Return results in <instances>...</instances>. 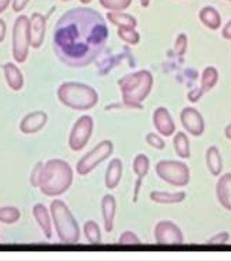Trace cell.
<instances>
[{
	"instance_id": "6da1fadb",
	"label": "cell",
	"mask_w": 231,
	"mask_h": 261,
	"mask_svg": "<svg viewBox=\"0 0 231 261\" xmlns=\"http://www.w3.org/2000/svg\"><path fill=\"white\" fill-rule=\"evenodd\" d=\"M108 38V28L97 11L76 8L66 12L53 30V50L61 63L81 68L101 54Z\"/></svg>"
},
{
	"instance_id": "7a4b0ae2",
	"label": "cell",
	"mask_w": 231,
	"mask_h": 261,
	"mask_svg": "<svg viewBox=\"0 0 231 261\" xmlns=\"http://www.w3.org/2000/svg\"><path fill=\"white\" fill-rule=\"evenodd\" d=\"M73 182V170L64 160L51 159L44 163L38 188L47 197H58L69 190Z\"/></svg>"
},
{
	"instance_id": "3957f363",
	"label": "cell",
	"mask_w": 231,
	"mask_h": 261,
	"mask_svg": "<svg viewBox=\"0 0 231 261\" xmlns=\"http://www.w3.org/2000/svg\"><path fill=\"white\" fill-rule=\"evenodd\" d=\"M50 213L59 241L64 244L78 243L81 236L80 226L69 206L64 201L55 199L50 204Z\"/></svg>"
},
{
	"instance_id": "277c9868",
	"label": "cell",
	"mask_w": 231,
	"mask_h": 261,
	"mask_svg": "<svg viewBox=\"0 0 231 261\" xmlns=\"http://www.w3.org/2000/svg\"><path fill=\"white\" fill-rule=\"evenodd\" d=\"M58 98L64 105L73 110L85 111L94 107L98 101L94 89L82 83L68 82L58 89Z\"/></svg>"
},
{
	"instance_id": "5b68a950",
	"label": "cell",
	"mask_w": 231,
	"mask_h": 261,
	"mask_svg": "<svg viewBox=\"0 0 231 261\" xmlns=\"http://www.w3.org/2000/svg\"><path fill=\"white\" fill-rule=\"evenodd\" d=\"M119 84L125 103L136 106L149 95L153 84V76L149 71L143 70L125 76Z\"/></svg>"
},
{
	"instance_id": "8992f818",
	"label": "cell",
	"mask_w": 231,
	"mask_h": 261,
	"mask_svg": "<svg viewBox=\"0 0 231 261\" xmlns=\"http://www.w3.org/2000/svg\"><path fill=\"white\" fill-rule=\"evenodd\" d=\"M158 177L175 187H186L190 181V168L180 161L163 160L155 166Z\"/></svg>"
},
{
	"instance_id": "52a82bcc",
	"label": "cell",
	"mask_w": 231,
	"mask_h": 261,
	"mask_svg": "<svg viewBox=\"0 0 231 261\" xmlns=\"http://www.w3.org/2000/svg\"><path fill=\"white\" fill-rule=\"evenodd\" d=\"M30 46V19L26 15H20L15 20L12 31V55L17 63L23 64L26 61Z\"/></svg>"
},
{
	"instance_id": "ba28073f",
	"label": "cell",
	"mask_w": 231,
	"mask_h": 261,
	"mask_svg": "<svg viewBox=\"0 0 231 261\" xmlns=\"http://www.w3.org/2000/svg\"><path fill=\"white\" fill-rule=\"evenodd\" d=\"M113 153V143L110 140L99 142L94 149L88 152L76 164V172L81 176H85L93 172L95 168L106 161Z\"/></svg>"
},
{
	"instance_id": "9c48e42d",
	"label": "cell",
	"mask_w": 231,
	"mask_h": 261,
	"mask_svg": "<svg viewBox=\"0 0 231 261\" xmlns=\"http://www.w3.org/2000/svg\"><path fill=\"white\" fill-rule=\"evenodd\" d=\"M94 121L90 116L80 117L74 124L70 136L69 147L74 152H79L86 147L92 135H93Z\"/></svg>"
},
{
	"instance_id": "30bf717a",
	"label": "cell",
	"mask_w": 231,
	"mask_h": 261,
	"mask_svg": "<svg viewBox=\"0 0 231 261\" xmlns=\"http://www.w3.org/2000/svg\"><path fill=\"white\" fill-rule=\"evenodd\" d=\"M155 241L159 245H181L183 234L179 226L171 221H160L154 229Z\"/></svg>"
},
{
	"instance_id": "8fae6325",
	"label": "cell",
	"mask_w": 231,
	"mask_h": 261,
	"mask_svg": "<svg viewBox=\"0 0 231 261\" xmlns=\"http://www.w3.org/2000/svg\"><path fill=\"white\" fill-rule=\"evenodd\" d=\"M181 122L189 134L194 137H199L204 134L205 122L196 110L186 109L181 113Z\"/></svg>"
},
{
	"instance_id": "7c38bea8",
	"label": "cell",
	"mask_w": 231,
	"mask_h": 261,
	"mask_svg": "<svg viewBox=\"0 0 231 261\" xmlns=\"http://www.w3.org/2000/svg\"><path fill=\"white\" fill-rule=\"evenodd\" d=\"M48 116L47 114L43 111H36L33 113L27 114L26 116L23 117L20 122V130L24 135H34L45 127L47 124Z\"/></svg>"
},
{
	"instance_id": "4fadbf2b",
	"label": "cell",
	"mask_w": 231,
	"mask_h": 261,
	"mask_svg": "<svg viewBox=\"0 0 231 261\" xmlns=\"http://www.w3.org/2000/svg\"><path fill=\"white\" fill-rule=\"evenodd\" d=\"M46 32V19L41 13H33L30 19L31 46L33 48H40L44 43Z\"/></svg>"
},
{
	"instance_id": "5bb4252c",
	"label": "cell",
	"mask_w": 231,
	"mask_h": 261,
	"mask_svg": "<svg viewBox=\"0 0 231 261\" xmlns=\"http://www.w3.org/2000/svg\"><path fill=\"white\" fill-rule=\"evenodd\" d=\"M151 162L149 156L144 154V153H140L137 154L133 160V171L136 175V181L134 186V196H133V202H136L138 193H140V188L142 186L143 179L148 176L150 172Z\"/></svg>"
},
{
	"instance_id": "9a60e30c",
	"label": "cell",
	"mask_w": 231,
	"mask_h": 261,
	"mask_svg": "<svg viewBox=\"0 0 231 261\" xmlns=\"http://www.w3.org/2000/svg\"><path fill=\"white\" fill-rule=\"evenodd\" d=\"M153 122L156 130L161 136L170 137L171 135H174L176 130L175 122L170 116V114L168 113L166 109L159 107V109L155 111L153 116Z\"/></svg>"
},
{
	"instance_id": "2e32d148",
	"label": "cell",
	"mask_w": 231,
	"mask_h": 261,
	"mask_svg": "<svg viewBox=\"0 0 231 261\" xmlns=\"http://www.w3.org/2000/svg\"><path fill=\"white\" fill-rule=\"evenodd\" d=\"M101 209L105 231L107 233H110L113 229L115 212H117V201H115V198L110 194L105 195L102 199Z\"/></svg>"
},
{
	"instance_id": "e0dca14e",
	"label": "cell",
	"mask_w": 231,
	"mask_h": 261,
	"mask_svg": "<svg viewBox=\"0 0 231 261\" xmlns=\"http://www.w3.org/2000/svg\"><path fill=\"white\" fill-rule=\"evenodd\" d=\"M33 216L37 224L40 225L43 234L47 240H50L52 237V228H51V219L49 210L46 208V205L43 203H37L32 209Z\"/></svg>"
},
{
	"instance_id": "ac0fdd59",
	"label": "cell",
	"mask_w": 231,
	"mask_h": 261,
	"mask_svg": "<svg viewBox=\"0 0 231 261\" xmlns=\"http://www.w3.org/2000/svg\"><path fill=\"white\" fill-rule=\"evenodd\" d=\"M123 164L120 159H112L107 166L105 174V186L107 189L112 190L117 188L122 177Z\"/></svg>"
},
{
	"instance_id": "d6986e66",
	"label": "cell",
	"mask_w": 231,
	"mask_h": 261,
	"mask_svg": "<svg viewBox=\"0 0 231 261\" xmlns=\"http://www.w3.org/2000/svg\"><path fill=\"white\" fill-rule=\"evenodd\" d=\"M216 196L219 203L231 211V173L222 175L216 185Z\"/></svg>"
},
{
	"instance_id": "ffe728a7",
	"label": "cell",
	"mask_w": 231,
	"mask_h": 261,
	"mask_svg": "<svg viewBox=\"0 0 231 261\" xmlns=\"http://www.w3.org/2000/svg\"><path fill=\"white\" fill-rule=\"evenodd\" d=\"M4 72L7 84L13 91H20L24 86V76L20 69L13 63H7L4 66Z\"/></svg>"
},
{
	"instance_id": "44dd1931",
	"label": "cell",
	"mask_w": 231,
	"mask_h": 261,
	"mask_svg": "<svg viewBox=\"0 0 231 261\" xmlns=\"http://www.w3.org/2000/svg\"><path fill=\"white\" fill-rule=\"evenodd\" d=\"M187 194L184 191L179 193H168V191H152L150 199L155 203L159 204H177L184 201Z\"/></svg>"
},
{
	"instance_id": "7402d4cb",
	"label": "cell",
	"mask_w": 231,
	"mask_h": 261,
	"mask_svg": "<svg viewBox=\"0 0 231 261\" xmlns=\"http://www.w3.org/2000/svg\"><path fill=\"white\" fill-rule=\"evenodd\" d=\"M206 165L213 176H218L222 172V158L217 147L212 145L206 151Z\"/></svg>"
},
{
	"instance_id": "603a6c76",
	"label": "cell",
	"mask_w": 231,
	"mask_h": 261,
	"mask_svg": "<svg viewBox=\"0 0 231 261\" xmlns=\"http://www.w3.org/2000/svg\"><path fill=\"white\" fill-rule=\"evenodd\" d=\"M174 148L176 154L181 159H190L191 156V149H190V141L188 136L180 132L177 134L174 138Z\"/></svg>"
},
{
	"instance_id": "cb8c5ba5",
	"label": "cell",
	"mask_w": 231,
	"mask_h": 261,
	"mask_svg": "<svg viewBox=\"0 0 231 261\" xmlns=\"http://www.w3.org/2000/svg\"><path fill=\"white\" fill-rule=\"evenodd\" d=\"M83 232L85 235V239L90 244L97 245L102 242V232L99 225L95 221H88L84 223Z\"/></svg>"
},
{
	"instance_id": "d4e9b609",
	"label": "cell",
	"mask_w": 231,
	"mask_h": 261,
	"mask_svg": "<svg viewBox=\"0 0 231 261\" xmlns=\"http://www.w3.org/2000/svg\"><path fill=\"white\" fill-rule=\"evenodd\" d=\"M21 212L13 205H8L0 208V222L5 224H14L20 220Z\"/></svg>"
},
{
	"instance_id": "484cf974",
	"label": "cell",
	"mask_w": 231,
	"mask_h": 261,
	"mask_svg": "<svg viewBox=\"0 0 231 261\" xmlns=\"http://www.w3.org/2000/svg\"><path fill=\"white\" fill-rule=\"evenodd\" d=\"M201 19L204 24L212 30H217L220 27V15L213 8H206L205 10H203L201 13Z\"/></svg>"
},
{
	"instance_id": "4316f807",
	"label": "cell",
	"mask_w": 231,
	"mask_h": 261,
	"mask_svg": "<svg viewBox=\"0 0 231 261\" xmlns=\"http://www.w3.org/2000/svg\"><path fill=\"white\" fill-rule=\"evenodd\" d=\"M108 19L113 23V24L118 25L120 28L126 29H134L136 25V21L134 18L128 14H120V13H109Z\"/></svg>"
},
{
	"instance_id": "83f0119b",
	"label": "cell",
	"mask_w": 231,
	"mask_h": 261,
	"mask_svg": "<svg viewBox=\"0 0 231 261\" xmlns=\"http://www.w3.org/2000/svg\"><path fill=\"white\" fill-rule=\"evenodd\" d=\"M217 79H218V73L216 69L213 67L206 68L203 73V79H202V92L211 90L215 84H216Z\"/></svg>"
},
{
	"instance_id": "f1b7e54d",
	"label": "cell",
	"mask_w": 231,
	"mask_h": 261,
	"mask_svg": "<svg viewBox=\"0 0 231 261\" xmlns=\"http://www.w3.org/2000/svg\"><path fill=\"white\" fill-rule=\"evenodd\" d=\"M145 141L150 145V147L156 149V150H164L166 148L165 140L160 136L154 134V133H150L146 135Z\"/></svg>"
},
{
	"instance_id": "f546056e",
	"label": "cell",
	"mask_w": 231,
	"mask_h": 261,
	"mask_svg": "<svg viewBox=\"0 0 231 261\" xmlns=\"http://www.w3.org/2000/svg\"><path fill=\"white\" fill-rule=\"evenodd\" d=\"M119 36L122 38L123 41H126L130 44H136L140 41V36L135 32L133 29H126V28H120L118 31Z\"/></svg>"
},
{
	"instance_id": "4dcf8cb0",
	"label": "cell",
	"mask_w": 231,
	"mask_h": 261,
	"mask_svg": "<svg viewBox=\"0 0 231 261\" xmlns=\"http://www.w3.org/2000/svg\"><path fill=\"white\" fill-rule=\"evenodd\" d=\"M101 4L110 10H123L131 4V0H101Z\"/></svg>"
},
{
	"instance_id": "1f68e13d",
	"label": "cell",
	"mask_w": 231,
	"mask_h": 261,
	"mask_svg": "<svg viewBox=\"0 0 231 261\" xmlns=\"http://www.w3.org/2000/svg\"><path fill=\"white\" fill-rule=\"evenodd\" d=\"M118 243L120 245H138L141 244V241L135 233L131 231H126L120 235Z\"/></svg>"
},
{
	"instance_id": "d6a6232c",
	"label": "cell",
	"mask_w": 231,
	"mask_h": 261,
	"mask_svg": "<svg viewBox=\"0 0 231 261\" xmlns=\"http://www.w3.org/2000/svg\"><path fill=\"white\" fill-rule=\"evenodd\" d=\"M43 166H44L43 162L36 163L34 168L32 170V173H31L30 182H31V185H32V187H34V188H38V181H40Z\"/></svg>"
},
{
	"instance_id": "836d02e7",
	"label": "cell",
	"mask_w": 231,
	"mask_h": 261,
	"mask_svg": "<svg viewBox=\"0 0 231 261\" xmlns=\"http://www.w3.org/2000/svg\"><path fill=\"white\" fill-rule=\"evenodd\" d=\"M230 239V234L228 232H220L216 235H214L212 239L209 241V244L211 245H224L226 244Z\"/></svg>"
},
{
	"instance_id": "e575fe53",
	"label": "cell",
	"mask_w": 231,
	"mask_h": 261,
	"mask_svg": "<svg viewBox=\"0 0 231 261\" xmlns=\"http://www.w3.org/2000/svg\"><path fill=\"white\" fill-rule=\"evenodd\" d=\"M30 0H13L12 2V9L14 12H21L24 10V8L28 4Z\"/></svg>"
},
{
	"instance_id": "d590c367",
	"label": "cell",
	"mask_w": 231,
	"mask_h": 261,
	"mask_svg": "<svg viewBox=\"0 0 231 261\" xmlns=\"http://www.w3.org/2000/svg\"><path fill=\"white\" fill-rule=\"evenodd\" d=\"M6 34H7V24L3 19H0V43H3L5 41Z\"/></svg>"
},
{
	"instance_id": "8d00e7d4",
	"label": "cell",
	"mask_w": 231,
	"mask_h": 261,
	"mask_svg": "<svg viewBox=\"0 0 231 261\" xmlns=\"http://www.w3.org/2000/svg\"><path fill=\"white\" fill-rule=\"evenodd\" d=\"M177 47H178V51L179 54H183V51L186 50V37L184 36H180L178 38V43H177Z\"/></svg>"
},
{
	"instance_id": "74e56055",
	"label": "cell",
	"mask_w": 231,
	"mask_h": 261,
	"mask_svg": "<svg viewBox=\"0 0 231 261\" xmlns=\"http://www.w3.org/2000/svg\"><path fill=\"white\" fill-rule=\"evenodd\" d=\"M222 36L227 38V40H231V21L227 23V25L222 30Z\"/></svg>"
},
{
	"instance_id": "f35d334b",
	"label": "cell",
	"mask_w": 231,
	"mask_h": 261,
	"mask_svg": "<svg viewBox=\"0 0 231 261\" xmlns=\"http://www.w3.org/2000/svg\"><path fill=\"white\" fill-rule=\"evenodd\" d=\"M11 0H0V14L7 10V8L9 7Z\"/></svg>"
},
{
	"instance_id": "ab89813d",
	"label": "cell",
	"mask_w": 231,
	"mask_h": 261,
	"mask_svg": "<svg viewBox=\"0 0 231 261\" xmlns=\"http://www.w3.org/2000/svg\"><path fill=\"white\" fill-rule=\"evenodd\" d=\"M225 136H226L227 139L231 140V124L226 127V129H225Z\"/></svg>"
},
{
	"instance_id": "60d3db41",
	"label": "cell",
	"mask_w": 231,
	"mask_h": 261,
	"mask_svg": "<svg viewBox=\"0 0 231 261\" xmlns=\"http://www.w3.org/2000/svg\"><path fill=\"white\" fill-rule=\"evenodd\" d=\"M142 3H143V5H144V6H148V4H149V0H142Z\"/></svg>"
},
{
	"instance_id": "b9f144b4",
	"label": "cell",
	"mask_w": 231,
	"mask_h": 261,
	"mask_svg": "<svg viewBox=\"0 0 231 261\" xmlns=\"http://www.w3.org/2000/svg\"><path fill=\"white\" fill-rule=\"evenodd\" d=\"M81 2H82V3H84V4H88V3H90V2H91V0H81Z\"/></svg>"
},
{
	"instance_id": "7bdbcfd3",
	"label": "cell",
	"mask_w": 231,
	"mask_h": 261,
	"mask_svg": "<svg viewBox=\"0 0 231 261\" xmlns=\"http://www.w3.org/2000/svg\"><path fill=\"white\" fill-rule=\"evenodd\" d=\"M64 2H68V0H64Z\"/></svg>"
},
{
	"instance_id": "ee69618b",
	"label": "cell",
	"mask_w": 231,
	"mask_h": 261,
	"mask_svg": "<svg viewBox=\"0 0 231 261\" xmlns=\"http://www.w3.org/2000/svg\"><path fill=\"white\" fill-rule=\"evenodd\" d=\"M230 2H231V0H230Z\"/></svg>"
}]
</instances>
